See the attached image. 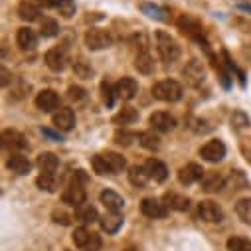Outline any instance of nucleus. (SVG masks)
<instances>
[{
  "instance_id": "nucleus-1",
  "label": "nucleus",
  "mask_w": 251,
  "mask_h": 251,
  "mask_svg": "<svg viewBox=\"0 0 251 251\" xmlns=\"http://www.w3.org/2000/svg\"><path fill=\"white\" fill-rule=\"evenodd\" d=\"M182 85L174 79H164V81H158L152 85V95L158 99V101H164V103H176L182 99Z\"/></svg>"
},
{
  "instance_id": "nucleus-2",
  "label": "nucleus",
  "mask_w": 251,
  "mask_h": 251,
  "mask_svg": "<svg viewBox=\"0 0 251 251\" xmlns=\"http://www.w3.org/2000/svg\"><path fill=\"white\" fill-rule=\"evenodd\" d=\"M156 50H158V55L166 61V64H172V61H176L180 57V46L178 42L166 34V32H156Z\"/></svg>"
},
{
  "instance_id": "nucleus-3",
  "label": "nucleus",
  "mask_w": 251,
  "mask_h": 251,
  "mask_svg": "<svg viewBox=\"0 0 251 251\" xmlns=\"http://www.w3.org/2000/svg\"><path fill=\"white\" fill-rule=\"evenodd\" d=\"M72 239H74L75 247H79L83 251H99L101 249V237L95 231L87 229V227H77L74 231Z\"/></svg>"
},
{
  "instance_id": "nucleus-4",
  "label": "nucleus",
  "mask_w": 251,
  "mask_h": 251,
  "mask_svg": "<svg viewBox=\"0 0 251 251\" xmlns=\"http://www.w3.org/2000/svg\"><path fill=\"white\" fill-rule=\"evenodd\" d=\"M113 44V38L109 36V32L105 30H99V28H91L85 32V46L93 51H99V50H107L109 46Z\"/></svg>"
},
{
  "instance_id": "nucleus-5",
  "label": "nucleus",
  "mask_w": 251,
  "mask_h": 251,
  "mask_svg": "<svg viewBox=\"0 0 251 251\" xmlns=\"http://www.w3.org/2000/svg\"><path fill=\"white\" fill-rule=\"evenodd\" d=\"M85 198H87L85 188L79 182H72L66 188V190H64V194H61V200H64V204H68L72 208H81L85 204Z\"/></svg>"
},
{
  "instance_id": "nucleus-6",
  "label": "nucleus",
  "mask_w": 251,
  "mask_h": 251,
  "mask_svg": "<svg viewBox=\"0 0 251 251\" xmlns=\"http://www.w3.org/2000/svg\"><path fill=\"white\" fill-rule=\"evenodd\" d=\"M178 28L182 30V34L206 44V34H204V28H202V24L198 20H194L190 16H180L178 18Z\"/></svg>"
},
{
  "instance_id": "nucleus-7",
  "label": "nucleus",
  "mask_w": 251,
  "mask_h": 251,
  "mask_svg": "<svg viewBox=\"0 0 251 251\" xmlns=\"http://www.w3.org/2000/svg\"><path fill=\"white\" fill-rule=\"evenodd\" d=\"M198 216L208 224H220L224 220V210L212 200H202L198 204Z\"/></svg>"
},
{
  "instance_id": "nucleus-8",
  "label": "nucleus",
  "mask_w": 251,
  "mask_h": 251,
  "mask_svg": "<svg viewBox=\"0 0 251 251\" xmlns=\"http://www.w3.org/2000/svg\"><path fill=\"white\" fill-rule=\"evenodd\" d=\"M204 174H206V170H204L200 164L188 162L186 166H182V168L178 170V180H180L182 184H186V186H190V184H194V182H202Z\"/></svg>"
},
{
  "instance_id": "nucleus-9",
  "label": "nucleus",
  "mask_w": 251,
  "mask_h": 251,
  "mask_svg": "<svg viewBox=\"0 0 251 251\" xmlns=\"http://www.w3.org/2000/svg\"><path fill=\"white\" fill-rule=\"evenodd\" d=\"M36 107L42 113H53L59 109V95L53 89H44L36 95Z\"/></svg>"
},
{
  "instance_id": "nucleus-10",
  "label": "nucleus",
  "mask_w": 251,
  "mask_h": 251,
  "mask_svg": "<svg viewBox=\"0 0 251 251\" xmlns=\"http://www.w3.org/2000/svg\"><path fill=\"white\" fill-rule=\"evenodd\" d=\"M149 123H151V127L154 131H158V133H168V131H172L176 127V119L170 113H164V111L152 113L151 119H149Z\"/></svg>"
},
{
  "instance_id": "nucleus-11",
  "label": "nucleus",
  "mask_w": 251,
  "mask_h": 251,
  "mask_svg": "<svg viewBox=\"0 0 251 251\" xmlns=\"http://www.w3.org/2000/svg\"><path fill=\"white\" fill-rule=\"evenodd\" d=\"M200 156L208 162H220L226 156V145L222 141H208L200 149Z\"/></svg>"
},
{
  "instance_id": "nucleus-12",
  "label": "nucleus",
  "mask_w": 251,
  "mask_h": 251,
  "mask_svg": "<svg viewBox=\"0 0 251 251\" xmlns=\"http://www.w3.org/2000/svg\"><path fill=\"white\" fill-rule=\"evenodd\" d=\"M141 212H143L147 218H151V220H160V218H164V216L168 214L166 204H162V202L156 200V198H145V200L141 202Z\"/></svg>"
},
{
  "instance_id": "nucleus-13",
  "label": "nucleus",
  "mask_w": 251,
  "mask_h": 251,
  "mask_svg": "<svg viewBox=\"0 0 251 251\" xmlns=\"http://www.w3.org/2000/svg\"><path fill=\"white\" fill-rule=\"evenodd\" d=\"M53 125H55L57 131H64V133L72 131L75 127V115H74V111L72 109H66V107L64 109H57L53 113Z\"/></svg>"
},
{
  "instance_id": "nucleus-14",
  "label": "nucleus",
  "mask_w": 251,
  "mask_h": 251,
  "mask_svg": "<svg viewBox=\"0 0 251 251\" xmlns=\"http://www.w3.org/2000/svg\"><path fill=\"white\" fill-rule=\"evenodd\" d=\"M184 77L190 85H200L206 79V68L202 66V61L192 59L190 64L184 68Z\"/></svg>"
},
{
  "instance_id": "nucleus-15",
  "label": "nucleus",
  "mask_w": 251,
  "mask_h": 251,
  "mask_svg": "<svg viewBox=\"0 0 251 251\" xmlns=\"http://www.w3.org/2000/svg\"><path fill=\"white\" fill-rule=\"evenodd\" d=\"M115 93H117V97L123 99V101H131V99H135V95L139 93V83H137L135 79H131V77H123V79L115 85Z\"/></svg>"
},
{
  "instance_id": "nucleus-16",
  "label": "nucleus",
  "mask_w": 251,
  "mask_h": 251,
  "mask_svg": "<svg viewBox=\"0 0 251 251\" xmlns=\"http://www.w3.org/2000/svg\"><path fill=\"white\" fill-rule=\"evenodd\" d=\"M2 147L10 149V151H24V149H28V141L22 133L6 129V131H2Z\"/></svg>"
},
{
  "instance_id": "nucleus-17",
  "label": "nucleus",
  "mask_w": 251,
  "mask_h": 251,
  "mask_svg": "<svg viewBox=\"0 0 251 251\" xmlns=\"http://www.w3.org/2000/svg\"><path fill=\"white\" fill-rule=\"evenodd\" d=\"M99 200H101V204L107 208V212H113V214H121L123 208H125L123 196H119V194L113 192V190H103L101 196H99Z\"/></svg>"
},
{
  "instance_id": "nucleus-18",
  "label": "nucleus",
  "mask_w": 251,
  "mask_h": 251,
  "mask_svg": "<svg viewBox=\"0 0 251 251\" xmlns=\"http://www.w3.org/2000/svg\"><path fill=\"white\" fill-rule=\"evenodd\" d=\"M66 51L61 48H51L48 53H46V66L51 70V72H61L66 68Z\"/></svg>"
},
{
  "instance_id": "nucleus-19",
  "label": "nucleus",
  "mask_w": 251,
  "mask_h": 251,
  "mask_svg": "<svg viewBox=\"0 0 251 251\" xmlns=\"http://www.w3.org/2000/svg\"><path fill=\"white\" fill-rule=\"evenodd\" d=\"M145 168H147L151 180H154V182H164V180L168 178V168H166V164H164L162 160H158V158H149V160L145 162Z\"/></svg>"
},
{
  "instance_id": "nucleus-20",
  "label": "nucleus",
  "mask_w": 251,
  "mask_h": 251,
  "mask_svg": "<svg viewBox=\"0 0 251 251\" xmlns=\"http://www.w3.org/2000/svg\"><path fill=\"white\" fill-rule=\"evenodd\" d=\"M16 44H18V48L24 50V51L34 50V48L38 46V36H36V32L30 30V28H20L18 34H16Z\"/></svg>"
},
{
  "instance_id": "nucleus-21",
  "label": "nucleus",
  "mask_w": 251,
  "mask_h": 251,
  "mask_svg": "<svg viewBox=\"0 0 251 251\" xmlns=\"http://www.w3.org/2000/svg\"><path fill=\"white\" fill-rule=\"evenodd\" d=\"M224 184H226V178L222 174L208 172L202 178V190H206V192H220L222 188H224Z\"/></svg>"
},
{
  "instance_id": "nucleus-22",
  "label": "nucleus",
  "mask_w": 251,
  "mask_h": 251,
  "mask_svg": "<svg viewBox=\"0 0 251 251\" xmlns=\"http://www.w3.org/2000/svg\"><path fill=\"white\" fill-rule=\"evenodd\" d=\"M8 168L12 170V172H16V174H28L30 170H32V162L24 156V154H18V152H14V154H10V158H8Z\"/></svg>"
},
{
  "instance_id": "nucleus-23",
  "label": "nucleus",
  "mask_w": 251,
  "mask_h": 251,
  "mask_svg": "<svg viewBox=\"0 0 251 251\" xmlns=\"http://www.w3.org/2000/svg\"><path fill=\"white\" fill-rule=\"evenodd\" d=\"M135 68H137L139 74H143V75H151V74L154 72V61H152V57H151V53H149L147 50H143V51L137 53V57H135Z\"/></svg>"
},
{
  "instance_id": "nucleus-24",
  "label": "nucleus",
  "mask_w": 251,
  "mask_h": 251,
  "mask_svg": "<svg viewBox=\"0 0 251 251\" xmlns=\"http://www.w3.org/2000/svg\"><path fill=\"white\" fill-rule=\"evenodd\" d=\"M18 16L24 22H34L40 18V8L34 2H30V0H24V2H20V6H18Z\"/></svg>"
},
{
  "instance_id": "nucleus-25",
  "label": "nucleus",
  "mask_w": 251,
  "mask_h": 251,
  "mask_svg": "<svg viewBox=\"0 0 251 251\" xmlns=\"http://www.w3.org/2000/svg\"><path fill=\"white\" fill-rule=\"evenodd\" d=\"M121 226H123V216H121V214L109 212L107 216L101 218V227H103V231H107V233H117V231L121 229Z\"/></svg>"
},
{
  "instance_id": "nucleus-26",
  "label": "nucleus",
  "mask_w": 251,
  "mask_h": 251,
  "mask_svg": "<svg viewBox=\"0 0 251 251\" xmlns=\"http://www.w3.org/2000/svg\"><path fill=\"white\" fill-rule=\"evenodd\" d=\"M164 202H166V206H170L172 210H176V212H186L188 208H190V200H188L186 196H180V194H166L164 196Z\"/></svg>"
},
{
  "instance_id": "nucleus-27",
  "label": "nucleus",
  "mask_w": 251,
  "mask_h": 251,
  "mask_svg": "<svg viewBox=\"0 0 251 251\" xmlns=\"http://www.w3.org/2000/svg\"><path fill=\"white\" fill-rule=\"evenodd\" d=\"M129 180H131L133 186H137V188H145L147 182L151 180V176H149V172H147L145 166H133V168L129 170Z\"/></svg>"
},
{
  "instance_id": "nucleus-28",
  "label": "nucleus",
  "mask_w": 251,
  "mask_h": 251,
  "mask_svg": "<svg viewBox=\"0 0 251 251\" xmlns=\"http://www.w3.org/2000/svg\"><path fill=\"white\" fill-rule=\"evenodd\" d=\"M103 158H105V162H107L111 174L123 172L125 166H127V160H125V156H121V154H117V152H107V154H103Z\"/></svg>"
},
{
  "instance_id": "nucleus-29",
  "label": "nucleus",
  "mask_w": 251,
  "mask_h": 251,
  "mask_svg": "<svg viewBox=\"0 0 251 251\" xmlns=\"http://www.w3.org/2000/svg\"><path fill=\"white\" fill-rule=\"evenodd\" d=\"M137 119H139L137 109H133V107H125V109H121V111L113 117V123H115V125H131V123H135Z\"/></svg>"
},
{
  "instance_id": "nucleus-30",
  "label": "nucleus",
  "mask_w": 251,
  "mask_h": 251,
  "mask_svg": "<svg viewBox=\"0 0 251 251\" xmlns=\"http://www.w3.org/2000/svg\"><path fill=\"white\" fill-rule=\"evenodd\" d=\"M57 156L53 152H42L38 156V166L42 172H55L57 170Z\"/></svg>"
},
{
  "instance_id": "nucleus-31",
  "label": "nucleus",
  "mask_w": 251,
  "mask_h": 251,
  "mask_svg": "<svg viewBox=\"0 0 251 251\" xmlns=\"http://www.w3.org/2000/svg\"><path fill=\"white\" fill-rule=\"evenodd\" d=\"M235 214L243 224L251 226V198H241L235 204Z\"/></svg>"
},
{
  "instance_id": "nucleus-32",
  "label": "nucleus",
  "mask_w": 251,
  "mask_h": 251,
  "mask_svg": "<svg viewBox=\"0 0 251 251\" xmlns=\"http://www.w3.org/2000/svg\"><path fill=\"white\" fill-rule=\"evenodd\" d=\"M36 184H38L40 190L53 192L55 190V174L53 172H40V176L36 178Z\"/></svg>"
},
{
  "instance_id": "nucleus-33",
  "label": "nucleus",
  "mask_w": 251,
  "mask_h": 251,
  "mask_svg": "<svg viewBox=\"0 0 251 251\" xmlns=\"http://www.w3.org/2000/svg\"><path fill=\"white\" fill-rule=\"evenodd\" d=\"M139 143H141V147H145V149H149V151H158V149H160V139H158V135H154L152 131L141 133V135H139Z\"/></svg>"
},
{
  "instance_id": "nucleus-34",
  "label": "nucleus",
  "mask_w": 251,
  "mask_h": 251,
  "mask_svg": "<svg viewBox=\"0 0 251 251\" xmlns=\"http://www.w3.org/2000/svg\"><path fill=\"white\" fill-rule=\"evenodd\" d=\"M141 10L147 14V16H151V18H154V20H168V12L164 10V8H160V6H154V4H149V2H145V4H141Z\"/></svg>"
},
{
  "instance_id": "nucleus-35",
  "label": "nucleus",
  "mask_w": 251,
  "mask_h": 251,
  "mask_svg": "<svg viewBox=\"0 0 251 251\" xmlns=\"http://www.w3.org/2000/svg\"><path fill=\"white\" fill-rule=\"evenodd\" d=\"M77 220L83 224H93L95 220H99V214L93 206H81L77 208Z\"/></svg>"
},
{
  "instance_id": "nucleus-36",
  "label": "nucleus",
  "mask_w": 251,
  "mask_h": 251,
  "mask_svg": "<svg viewBox=\"0 0 251 251\" xmlns=\"http://www.w3.org/2000/svg\"><path fill=\"white\" fill-rule=\"evenodd\" d=\"M57 32H59V26H57V22H55L53 18H44V20H42L40 34H42L44 38H53Z\"/></svg>"
},
{
  "instance_id": "nucleus-37",
  "label": "nucleus",
  "mask_w": 251,
  "mask_h": 251,
  "mask_svg": "<svg viewBox=\"0 0 251 251\" xmlns=\"http://www.w3.org/2000/svg\"><path fill=\"white\" fill-rule=\"evenodd\" d=\"M227 249L229 251H251V241L245 237H229L227 239Z\"/></svg>"
},
{
  "instance_id": "nucleus-38",
  "label": "nucleus",
  "mask_w": 251,
  "mask_h": 251,
  "mask_svg": "<svg viewBox=\"0 0 251 251\" xmlns=\"http://www.w3.org/2000/svg\"><path fill=\"white\" fill-rule=\"evenodd\" d=\"M91 166H93V170H95L99 176H103V174H111V170H109V166H107L103 154L93 156V158H91Z\"/></svg>"
},
{
  "instance_id": "nucleus-39",
  "label": "nucleus",
  "mask_w": 251,
  "mask_h": 251,
  "mask_svg": "<svg viewBox=\"0 0 251 251\" xmlns=\"http://www.w3.org/2000/svg\"><path fill=\"white\" fill-rule=\"evenodd\" d=\"M57 10H59V14L64 18H72L75 14V2H74V0H61Z\"/></svg>"
},
{
  "instance_id": "nucleus-40",
  "label": "nucleus",
  "mask_w": 251,
  "mask_h": 251,
  "mask_svg": "<svg viewBox=\"0 0 251 251\" xmlns=\"http://www.w3.org/2000/svg\"><path fill=\"white\" fill-rule=\"evenodd\" d=\"M231 125L235 129H245V127H249V119H247V115L245 113H241V111H235L233 115H231Z\"/></svg>"
},
{
  "instance_id": "nucleus-41",
  "label": "nucleus",
  "mask_w": 251,
  "mask_h": 251,
  "mask_svg": "<svg viewBox=\"0 0 251 251\" xmlns=\"http://www.w3.org/2000/svg\"><path fill=\"white\" fill-rule=\"evenodd\" d=\"M74 72H75L81 79H89V77H91V74H93V70H91L89 66H85L83 61H77V64L74 66Z\"/></svg>"
},
{
  "instance_id": "nucleus-42",
  "label": "nucleus",
  "mask_w": 251,
  "mask_h": 251,
  "mask_svg": "<svg viewBox=\"0 0 251 251\" xmlns=\"http://www.w3.org/2000/svg\"><path fill=\"white\" fill-rule=\"evenodd\" d=\"M135 139V135H131V133H127V131H119L117 135H115V143L117 145H125V147H127V145H131V141Z\"/></svg>"
},
{
  "instance_id": "nucleus-43",
  "label": "nucleus",
  "mask_w": 251,
  "mask_h": 251,
  "mask_svg": "<svg viewBox=\"0 0 251 251\" xmlns=\"http://www.w3.org/2000/svg\"><path fill=\"white\" fill-rule=\"evenodd\" d=\"M51 218H53V222H55V224H61V226H70V216H68L66 212H59V210H55V212L51 214Z\"/></svg>"
},
{
  "instance_id": "nucleus-44",
  "label": "nucleus",
  "mask_w": 251,
  "mask_h": 251,
  "mask_svg": "<svg viewBox=\"0 0 251 251\" xmlns=\"http://www.w3.org/2000/svg\"><path fill=\"white\" fill-rule=\"evenodd\" d=\"M101 91H103V101L111 107L113 105V89H111V85L109 83H103L101 85Z\"/></svg>"
},
{
  "instance_id": "nucleus-45",
  "label": "nucleus",
  "mask_w": 251,
  "mask_h": 251,
  "mask_svg": "<svg viewBox=\"0 0 251 251\" xmlns=\"http://www.w3.org/2000/svg\"><path fill=\"white\" fill-rule=\"evenodd\" d=\"M85 97V91L81 87H70V99L74 101H81Z\"/></svg>"
},
{
  "instance_id": "nucleus-46",
  "label": "nucleus",
  "mask_w": 251,
  "mask_h": 251,
  "mask_svg": "<svg viewBox=\"0 0 251 251\" xmlns=\"http://www.w3.org/2000/svg\"><path fill=\"white\" fill-rule=\"evenodd\" d=\"M61 0H40V6L44 8H57Z\"/></svg>"
},
{
  "instance_id": "nucleus-47",
  "label": "nucleus",
  "mask_w": 251,
  "mask_h": 251,
  "mask_svg": "<svg viewBox=\"0 0 251 251\" xmlns=\"http://www.w3.org/2000/svg\"><path fill=\"white\" fill-rule=\"evenodd\" d=\"M0 74H2V79H0V81H2V85H8V81H10V74H8V70L2 68V70H0Z\"/></svg>"
},
{
  "instance_id": "nucleus-48",
  "label": "nucleus",
  "mask_w": 251,
  "mask_h": 251,
  "mask_svg": "<svg viewBox=\"0 0 251 251\" xmlns=\"http://www.w3.org/2000/svg\"><path fill=\"white\" fill-rule=\"evenodd\" d=\"M42 133H44L46 137H50V139H53V141H61V137H59V135H55V133H51V131H48V129H44Z\"/></svg>"
}]
</instances>
